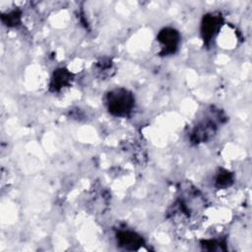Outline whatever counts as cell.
Segmentation results:
<instances>
[{"label": "cell", "instance_id": "obj_7", "mask_svg": "<svg viewBox=\"0 0 252 252\" xmlns=\"http://www.w3.org/2000/svg\"><path fill=\"white\" fill-rule=\"evenodd\" d=\"M233 182V175L227 170H221L216 179V185L218 188H225L231 185Z\"/></svg>", "mask_w": 252, "mask_h": 252}, {"label": "cell", "instance_id": "obj_8", "mask_svg": "<svg viewBox=\"0 0 252 252\" xmlns=\"http://www.w3.org/2000/svg\"><path fill=\"white\" fill-rule=\"evenodd\" d=\"M2 21L8 27H15L21 21V12L20 11H12L6 15H2Z\"/></svg>", "mask_w": 252, "mask_h": 252}, {"label": "cell", "instance_id": "obj_2", "mask_svg": "<svg viewBox=\"0 0 252 252\" xmlns=\"http://www.w3.org/2000/svg\"><path fill=\"white\" fill-rule=\"evenodd\" d=\"M222 24V18L220 14L211 13L204 16L201 25V33L206 43H209L219 32Z\"/></svg>", "mask_w": 252, "mask_h": 252}, {"label": "cell", "instance_id": "obj_3", "mask_svg": "<svg viewBox=\"0 0 252 252\" xmlns=\"http://www.w3.org/2000/svg\"><path fill=\"white\" fill-rule=\"evenodd\" d=\"M157 39L162 46L160 51L162 55L172 54L179 44V33L172 28H164L158 32Z\"/></svg>", "mask_w": 252, "mask_h": 252}, {"label": "cell", "instance_id": "obj_5", "mask_svg": "<svg viewBox=\"0 0 252 252\" xmlns=\"http://www.w3.org/2000/svg\"><path fill=\"white\" fill-rule=\"evenodd\" d=\"M117 241L122 247L132 250L138 249L144 243L142 236L131 230L119 231L117 233Z\"/></svg>", "mask_w": 252, "mask_h": 252}, {"label": "cell", "instance_id": "obj_1", "mask_svg": "<svg viewBox=\"0 0 252 252\" xmlns=\"http://www.w3.org/2000/svg\"><path fill=\"white\" fill-rule=\"evenodd\" d=\"M108 111L115 116H127L133 109L135 98L128 90L118 88L110 91L106 96Z\"/></svg>", "mask_w": 252, "mask_h": 252}, {"label": "cell", "instance_id": "obj_6", "mask_svg": "<svg viewBox=\"0 0 252 252\" xmlns=\"http://www.w3.org/2000/svg\"><path fill=\"white\" fill-rule=\"evenodd\" d=\"M73 79V75L65 68H59L54 71L51 81H50V90L52 92H58L62 88L67 87Z\"/></svg>", "mask_w": 252, "mask_h": 252}, {"label": "cell", "instance_id": "obj_4", "mask_svg": "<svg viewBox=\"0 0 252 252\" xmlns=\"http://www.w3.org/2000/svg\"><path fill=\"white\" fill-rule=\"evenodd\" d=\"M217 129V124L211 119H205L201 121L193 130L191 140L194 143H202L207 141L214 135Z\"/></svg>", "mask_w": 252, "mask_h": 252}]
</instances>
